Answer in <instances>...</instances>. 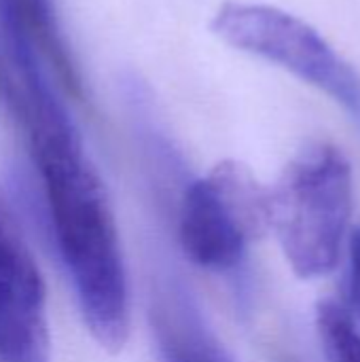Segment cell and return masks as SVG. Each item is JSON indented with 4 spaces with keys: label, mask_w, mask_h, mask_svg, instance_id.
Listing matches in <instances>:
<instances>
[{
    "label": "cell",
    "mask_w": 360,
    "mask_h": 362,
    "mask_svg": "<svg viewBox=\"0 0 360 362\" xmlns=\"http://www.w3.org/2000/svg\"><path fill=\"white\" fill-rule=\"evenodd\" d=\"M17 119L36 168L51 242L83 325L102 350L121 352L132 335V284L106 185L64 102L30 108Z\"/></svg>",
    "instance_id": "6da1fadb"
},
{
    "label": "cell",
    "mask_w": 360,
    "mask_h": 362,
    "mask_svg": "<svg viewBox=\"0 0 360 362\" xmlns=\"http://www.w3.org/2000/svg\"><path fill=\"white\" fill-rule=\"evenodd\" d=\"M352 216V165L331 142H310L269 189V229L297 278H323L339 263Z\"/></svg>",
    "instance_id": "7a4b0ae2"
},
{
    "label": "cell",
    "mask_w": 360,
    "mask_h": 362,
    "mask_svg": "<svg viewBox=\"0 0 360 362\" xmlns=\"http://www.w3.org/2000/svg\"><path fill=\"white\" fill-rule=\"evenodd\" d=\"M269 231V189L240 161L225 159L191 180L178 204L176 233L187 259L214 274L236 269Z\"/></svg>",
    "instance_id": "3957f363"
},
{
    "label": "cell",
    "mask_w": 360,
    "mask_h": 362,
    "mask_svg": "<svg viewBox=\"0 0 360 362\" xmlns=\"http://www.w3.org/2000/svg\"><path fill=\"white\" fill-rule=\"evenodd\" d=\"M210 28L229 47L320 89L360 125V74L301 17L269 4L229 0L219 6Z\"/></svg>",
    "instance_id": "277c9868"
},
{
    "label": "cell",
    "mask_w": 360,
    "mask_h": 362,
    "mask_svg": "<svg viewBox=\"0 0 360 362\" xmlns=\"http://www.w3.org/2000/svg\"><path fill=\"white\" fill-rule=\"evenodd\" d=\"M0 362H51L42 274L0 204Z\"/></svg>",
    "instance_id": "5b68a950"
},
{
    "label": "cell",
    "mask_w": 360,
    "mask_h": 362,
    "mask_svg": "<svg viewBox=\"0 0 360 362\" xmlns=\"http://www.w3.org/2000/svg\"><path fill=\"white\" fill-rule=\"evenodd\" d=\"M0 36L15 81L32 85L55 74L66 93L83 100L81 68L68 47L53 0H0Z\"/></svg>",
    "instance_id": "8992f818"
},
{
    "label": "cell",
    "mask_w": 360,
    "mask_h": 362,
    "mask_svg": "<svg viewBox=\"0 0 360 362\" xmlns=\"http://www.w3.org/2000/svg\"><path fill=\"white\" fill-rule=\"evenodd\" d=\"M151 316L159 362H236L187 291L166 288Z\"/></svg>",
    "instance_id": "52a82bcc"
},
{
    "label": "cell",
    "mask_w": 360,
    "mask_h": 362,
    "mask_svg": "<svg viewBox=\"0 0 360 362\" xmlns=\"http://www.w3.org/2000/svg\"><path fill=\"white\" fill-rule=\"evenodd\" d=\"M318 339L327 362H360V331L348 310L323 303L316 312Z\"/></svg>",
    "instance_id": "ba28073f"
},
{
    "label": "cell",
    "mask_w": 360,
    "mask_h": 362,
    "mask_svg": "<svg viewBox=\"0 0 360 362\" xmlns=\"http://www.w3.org/2000/svg\"><path fill=\"white\" fill-rule=\"evenodd\" d=\"M348 299L350 308L360 316V229L350 244V269H348Z\"/></svg>",
    "instance_id": "9c48e42d"
}]
</instances>
